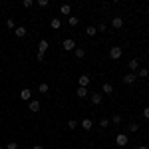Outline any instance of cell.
Wrapping results in <instances>:
<instances>
[{
	"label": "cell",
	"instance_id": "obj_1",
	"mask_svg": "<svg viewBox=\"0 0 149 149\" xmlns=\"http://www.w3.org/2000/svg\"><path fill=\"white\" fill-rule=\"evenodd\" d=\"M121 54H123V52H121V48H119V46H111V48H109V58H111V60H119Z\"/></svg>",
	"mask_w": 149,
	"mask_h": 149
},
{
	"label": "cell",
	"instance_id": "obj_2",
	"mask_svg": "<svg viewBox=\"0 0 149 149\" xmlns=\"http://www.w3.org/2000/svg\"><path fill=\"white\" fill-rule=\"evenodd\" d=\"M127 141H129V139H127L125 133H117V135H115V143H117L119 147H125V145H127Z\"/></svg>",
	"mask_w": 149,
	"mask_h": 149
},
{
	"label": "cell",
	"instance_id": "obj_3",
	"mask_svg": "<svg viewBox=\"0 0 149 149\" xmlns=\"http://www.w3.org/2000/svg\"><path fill=\"white\" fill-rule=\"evenodd\" d=\"M135 80H137V74H135V72H129V74L123 76V84H127V86H129V84H133Z\"/></svg>",
	"mask_w": 149,
	"mask_h": 149
},
{
	"label": "cell",
	"instance_id": "obj_4",
	"mask_svg": "<svg viewBox=\"0 0 149 149\" xmlns=\"http://www.w3.org/2000/svg\"><path fill=\"white\" fill-rule=\"evenodd\" d=\"M20 97H22L24 102H30V100H32V90H30V88H24L22 92H20Z\"/></svg>",
	"mask_w": 149,
	"mask_h": 149
},
{
	"label": "cell",
	"instance_id": "obj_5",
	"mask_svg": "<svg viewBox=\"0 0 149 149\" xmlns=\"http://www.w3.org/2000/svg\"><path fill=\"white\" fill-rule=\"evenodd\" d=\"M28 109H30L32 113L40 111V102H38V100H30V103H28Z\"/></svg>",
	"mask_w": 149,
	"mask_h": 149
},
{
	"label": "cell",
	"instance_id": "obj_6",
	"mask_svg": "<svg viewBox=\"0 0 149 149\" xmlns=\"http://www.w3.org/2000/svg\"><path fill=\"white\" fill-rule=\"evenodd\" d=\"M90 100H92V103H93V105H100L103 97H102V93H100V92H93L92 95H90Z\"/></svg>",
	"mask_w": 149,
	"mask_h": 149
},
{
	"label": "cell",
	"instance_id": "obj_7",
	"mask_svg": "<svg viewBox=\"0 0 149 149\" xmlns=\"http://www.w3.org/2000/svg\"><path fill=\"white\" fill-rule=\"evenodd\" d=\"M64 50H76V42H74V40H72V38H66V40H64Z\"/></svg>",
	"mask_w": 149,
	"mask_h": 149
},
{
	"label": "cell",
	"instance_id": "obj_8",
	"mask_svg": "<svg viewBox=\"0 0 149 149\" xmlns=\"http://www.w3.org/2000/svg\"><path fill=\"white\" fill-rule=\"evenodd\" d=\"M80 125L88 131V129H92V127H93V121L90 119V117H86V119H81V121H80Z\"/></svg>",
	"mask_w": 149,
	"mask_h": 149
},
{
	"label": "cell",
	"instance_id": "obj_9",
	"mask_svg": "<svg viewBox=\"0 0 149 149\" xmlns=\"http://www.w3.org/2000/svg\"><path fill=\"white\" fill-rule=\"evenodd\" d=\"M111 28H115V30H117V28H123V18H119V16L113 18V20H111Z\"/></svg>",
	"mask_w": 149,
	"mask_h": 149
},
{
	"label": "cell",
	"instance_id": "obj_10",
	"mask_svg": "<svg viewBox=\"0 0 149 149\" xmlns=\"http://www.w3.org/2000/svg\"><path fill=\"white\" fill-rule=\"evenodd\" d=\"M60 12H62L64 16H72V6H70V4H62V6H60Z\"/></svg>",
	"mask_w": 149,
	"mask_h": 149
},
{
	"label": "cell",
	"instance_id": "obj_11",
	"mask_svg": "<svg viewBox=\"0 0 149 149\" xmlns=\"http://www.w3.org/2000/svg\"><path fill=\"white\" fill-rule=\"evenodd\" d=\"M102 92H103V93H107V95H111V93H113V86L105 81V84L102 86Z\"/></svg>",
	"mask_w": 149,
	"mask_h": 149
},
{
	"label": "cell",
	"instance_id": "obj_12",
	"mask_svg": "<svg viewBox=\"0 0 149 149\" xmlns=\"http://www.w3.org/2000/svg\"><path fill=\"white\" fill-rule=\"evenodd\" d=\"M38 52H42V54L48 52V42L46 40H40V42H38Z\"/></svg>",
	"mask_w": 149,
	"mask_h": 149
},
{
	"label": "cell",
	"instance_id": "obj_13",
	"mask_svg": "<svg viewBox=\"0 0 149 149\" xmlns=\"http://www.w3.org/2000/svg\"><path fill=\"white\" fill-rule=\"evenodd\" d=\"M129 70H131V72H137V70H139V60H137V58L129 60Z\"/></svg>",
	"mask_w": 149,
	"mask_h": 149
},
{
	"label": "cell",
	"instance_id": "obj_14",
	"mask_svg": "<svg viewBox=\"0 0 149 149\" xmlns=\"http://www.w3.org/2000/svg\"><path fill=\"white\" fill-rule=\"evenodd\" d=\"M14 32H16V38H24V36H26V28H24V26H16Z\"/></svg>",
	"mask_w": 149,
	"mask_h": 149
},
{
	"label": "cell",
	"instance_id": "obj_15",
	"mask_svg": "<svg viewBox=\"0 0 149 149\" xmlns=\"http://www.w3.org/2000/svg\"><path fill=\"white\" fill-rule=\"evenodd\" d=\"M90 81H92V78H90V76H86V74H84V76H80V86L88 88V86H90Z\"/></svg>",
	"mask_w": 149,
	"mask_h": 149
},
{
	"label": "cell",
	"instance_id": "obj_16",
	"mask_svg": "<svg viewBox=\"0 0 149 149\" xmlns=\"http://www.w3.org/2000/svg\"><path fill=\"white\" fill-rule=\"evenodd\" d=\"M50 28H54V30L62 28V20H60V18H52V22H50Z\"/></svg>",
	"mask_w": 149,
	"mask_h": 149
},
{
	"label": "cell",
	"instance_id": "obj_17",
	"mask_svg": "<svg viewBox=\"0 0 149 149\" xmlns=\"http://www.w3.org/2000/svg\"><path fill=\"white\" fill-rule=\"evenodd\" d=\"M76 93H78V97H86V95H88L90 92H88V88H84V86H78V92H76Z\"/></svg>",
	"mask_w": 149,
	"mask_h": 149
},
{
	"label": "cell",
	"instance_id": "obj_18",
	"mask_svg": "<svg viewBox=\"0 0 149 149\" xmlns=\"http://www.w3.org/2000/svg\"><path fill=\"white\" fill-rule=\"evenodd\" d=\"M135 74H137V78H145V76H149V70L147 68H139Z\"/></svg>",
	"mask_w": 149,
	"mask_h": 149
},
{
	"label": "cell",
	"instance_id": "obj_19",
	"mask_svg": "<svg viewBox=\"0 0 149 149\" xmlns=\"http://www.w3.org/2000/svg\"><path fill=\"white\" fill-rule=\"evenodd\" d=\"M68 24H70V26H78V24H80V18H78V16H70Z\"/></svg>",
	"mask_w": 149,
	"mask_h": 149
},
{
	"label": "cell",
	"instance_id": "obj_20",
	"mask_svg": "<svg viewBox=\"0 0 149 149\" xmlns=\"http://www.w3.org/2000/svg\"><path fill=\"white\" fill-rule=\"evenodd\" d=\"M95 32H97L95 26H88V28H86V34H88V36H95Z\"/></svg>",
	"mask_w": 149,
	"mask_h": 149
},
{
	"label": "cell",
	"instance_id": "obj_21",
	"mask_svg": "<svg viewBox=\"0 0 149 149\" xmlns=\"http://www.w3.org/2000/svg\"><path fill=\"white\" fill-rule=\"evenodd\" d=\"M38 92H40V93H48V84H46V81H42V84L38 86Z\"/></svg>",
	"mask_w": 149,
	"mask_h": 149
},
{
	"label": "cell",
	"instance_id": "obj_22",
	"mask_svg": "<svg viewBox=\"0 0 149 149\" xmlns=\"http://www.w3.org/2000/svg\"><path fill=\"white\" fill-rule=\"evenodd\" d=\"M74 52H76V58H84L86 56V50H84V48H76Z\"/></svg>",
	"mask_w": 149,
	"mask_h": 149
},
{
	"label": "cell",
	"instance_id": "obj_23",
	"mask_svg": "<svg viewBox=\"0 0 149 149\" xmlns=\"http://www.w3.org/2000/svg\"><path fill=\"white\" fill-rule=\"evenodd\" d=\"M109 123H111V121H109L107 117H103V119H100V127H103V129H105V127H109Z\"/></svg>",
	"mask_w": 149,
	"mask_h": 149
},
{
	"label": "cell",
	"instance_id": "obj_24",
	"mask_svg": "<svg viewBox=\"0 0 149 149\" xmlns=\"http://www.w3.org/2000/svg\"><path fill=\"white\" fill-rule=\"evenodd\" d=\"M68 127H70V129H76V127H78V121H76V119H70V121H68Z\"/></svg>",
	"mask_w": 149,
	"mask_h": 149
},
{
	"label": "cell",
	"instance_id": "obj_25",
	"mask_svg": "<svg viewBox=\"0 0 149 149\" xmlns=\"http://www.w3.org/2000/svg\"><path fill=\"white\" fill-rule=\"evenodd\" d=\"M48 4H50V0H38V6L40 8H46Z\"/></svg>",
	"mask_w": 149,
	"mask_h": 149
},
{
	"label": "cell",
	"instance_id": "obj_26",
	"mask_svg": "<svg viewBox=\"0 0 149 149\" xmlns=\"http://www.w3.org/2000/svg\"><path fill=\"white\" fill-rule=\"evenodd\" d=\"M6 149H18V143H16V141H10V143L6 145Z\"/></svg>",
	"mask_w": 149,
	"mask_h": 149
},
{
	"label": "cell",
	"instance_id": "obj_27",
	"mask_svg": "<svg viewBox=\"0 0 149 149\" xmlns=\"http://www.w3.org/2000/svg\"><path fill=\"white\" fill-rule=\"evenodd\" d=\"M6 26H8V28H16V24H14V20H12V18H8V20H6Z\"/></svg>",
	"mask_w": 149,
	"mask_h": 149
},
{
	"label": "cell",
	"instance_id": "obj_28",
	"mask_svg": "<svg viewBox=\"0 0 149 149\" xmlns=\"http://www.w3.org/2000/svg\"><path fill=\"white\" fill-rule=\"evenodd\" d=\"M111 121H113V123H119V121H121V115H117V113H115L113 117H111Z\"/></svg>",
	"mask_w": 149,
	"mask_h": 149
},
{
	"label": "cell",
	"instance_id": "obj_29",
	"mask_svg": "<svg viewBox=\"0 0 149 149\" xmlns=\"http://www.w3.org/2000/svg\"><path fill=\"white\" fill-rule=\"evenodd\" d=\"M137 129H139L137 123H129V131H137Z\"/></svg>",
	"mask_w": 149,
	"mask_h": 149
},
{
	"label": "cell",
	"instance_id": "obj_30",
	"mask_svg": "<svg viewBox=\"0 0 149 149\" xmlns=\"http://www.w3.org/2000/svg\"><path fill=\"white\" fill-rule=\"evenodd\" d=\"M22 4H24V8H32V0H24Z\"/></svg>",
	"mask_w": 149,
	"mask_h": 149
},
{
	"label": "cell",
	"instance_id": "obj_31",
	"mask_svg": "<svg viewBox=\"0 0 149 149\" xmlns=\"http://www.w3.org/2000/svg\"><path fill=\"white\" fill-rule=\"evenodd\" d=\"M105 30H107V26H105V24H100V26H97V32H105Z\"/></svg>",
	"mask_w": 149,
	"mask_h": 149
},
{
	"label": "cell",
	"instance_id": "obj_32",
	"mask_svg": "<svg viewBox=\"0 0 149 149\" xmlns=\"http://www.w3.org/2000/svg\"><path fill=\"white\" fill-rule=\"evenodd\" d=\"M36 60H38V62H44V54H42V52H38V54H36Z\"/></svg>",
	"mask_w": 149,
	"mask_h": 149
},
{
	"label": "cell",
	"instance_id": "obj_33",
	"mask_svg": "<svg viewBox=\"0 0 149 149\" xmlns=\"http://www.w3.org/2000/svg\"><path fill=\"white\" fill-rule=\"evenodd\" d=\"M143 117L149 119V107H143Z\"/></svg>",
	"mask_w": 149,
	"mask_h": 149
},
{
	"label": "cell",
	"instance_id": "obj_34",
	"mask_svg": "<svg viewBox=\"0 0 149 149\" xmlns=\"http://www.w3.org/2000/svg\"><path fill=\"white\" fill-rule=\"evenodd\" d=\"M137 149H149V147H147V145H139Z\"/></svg>",
	"mask_w": 149,
	"mask_h": 149
},
{
	"label": "cell",
	"instance_id": "obj_35",
	"mask_svg": "<svg viewBox=\"0 0 149 149\" xmlns=\"http://www.w3.org/2000/svg\"><path fill=\"white\" fill-rule=\"evenodd\" d=\"M32 149H44V147H42V145H34Z\"/></svg>",
	"mask_w": 149,
	"mask_h": 149
},
{
	"label": "cell",
	"instance_id": "obj_36",
	"mask_svg": "<svg viewBox=\"0 0 149 149\" xmlns=\"http://www.w3.org/2000/svg\"><path fill=\"white\" fill-rule=\"evenodd\" d=\"M111 2H121V0H111Z\"/></svg>",
	"mask_w": 149,
	"mask_h": 149
},
{
	"label": "cell",
	"instance_id": "obj_37",
	"mask_svg": "<svg viewBox=\"0 0 149 149\" xmlns=\"http://www.w3.org/2000/svg\"><path fill=\"white\" fill-rule=\"evenodd\" d=\"M0 149H4V147H2V145H0Z\"/></svg>",
	"mask_w": 149,
	"mask_h": 149
},
{
	"label": "cell",
	"instance_id": "obj_38",
	"mask_svg": "<svg viewBox=\"0 0 149 149\" xmlns=\"http://www.w3.org/2000/svg\"><path fill=\"white\" fill-rule=\"evenodd\" d=\"M147 14H149V8H147Z\"/></svg>",
	"mask_w": 149,
	"mask_h": 149
}]
</instances>
